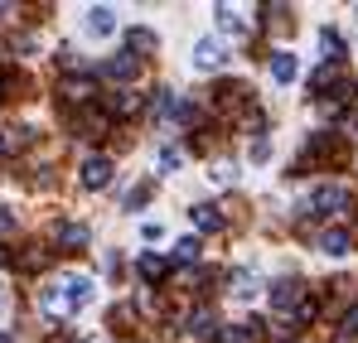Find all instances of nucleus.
<instances>
[{
	"label": "nucleus",
	"instance_id": "20",
	"mask_svg": "<svg viewBox=\"0 0 358 343\" xmlns=\"http://www.w3.org/2000/svg\"><path fill=\"white\" fill-rule=\"evenodd\" d=\"M320 44H324V54H329V58L344 54V44H339V34H334V29H324V34H320Z\"/></svg>",
	"mask_w": 358,
	"mask_h": 343
},
{
	"label": "nucleus",
	"instance_id": "15",
	"mask_svg": "<svg viewBox=\"0 0 358 343\" xmlns=\"http://www.w3.org/2000/svg\"><path fill=\"white\" fill-rule=\"evenodd\" d=\"M165 271H170V261H165V256H155V251H145V256H141V276H145V281H165Z\"/></svg>",
	"mask_w": 358,
	"mask_h": 343
},
{
	"label": "nucleus",
	"instance_id": "6",
	"mask_svg": "<svg viewBox=\"0 0 358 343\" xmlns=\"http://www.w3.org/2000/svg\"><path fill=\"white\" fill-rule=\"evenodd\" d=\"M136 73H141V63H136L131 54H117V58L102 63V78H112V82H131Z\"/></svg>",
	"mask_w": 358,
	"mask_h": 343
},
{
	"label": "nucleus",
	"instance_id": "1",
	"mask_svg": "<svg viewBox=\"0 0 358 343\" xmlns=\"http://www.w3.org/2000/svg\"><path fill=\"white\" fill-rule=\"evenodd\" d=\"M83 305H92V276H63V281L39 290V309H44L49 319H68V314H78Z\"/></svg>",
	"mask_w": 358,
	"mask_h": 343
},
{
	"label": "nucleus",
	"instance_id": "4",
	"mask_svg": "<svg viewBox=\"0 0 358 343\" xmlns=\"http://www.w3.org/2000/svg\"><path fill=\"white\" fill-rule=\"evenodd\" d=\"M83 29H87L92 39H107V34H117V10H107V5H92Z\"/></svg>",
	"mask_w": 358,
	"mask_h": 343
},
{
	"label": "nucleus",
	"instance_id": "18",
	"mask_svg": "<svg viewBox=\"0 0 358 343\" xmlns=\"http://www.w3.org/2000/svg\"><path fill=\"white\" fill-rule=\"evenodd\" d=\"M175 261H199V237H184V242H175Z\"/></svg>",
	"mask_w": 358,
	"mask_h": 343
},
{
	"label": "nucleus",
	"instance_id": "14",
	"mask_svg": "<svg viewBox=\"0 0 358 343\" xmlns=\"http://www.w3.org/2000/svg\"><path fill=\"white\" fill-rule=\"evenodd\" d=\"M126 44H131V58H136V54H155V44H160V39H155V29H131V34H126Z\"/></svg>",
	"mask_w": 358,
	"mask_h": 343
},
{
	"label": "nucleus",
	"instance_id": "23",
	"mask_svg": "<svg viewBox=\"0 0 358 343\" xmlns=\"http://www.w3.org/2000/svg\"><path fill=\"white\" fill-rule=\"evenodd\" d=\"M349 339H358V309L344 319V343H349Z\"/></svg>",
	"mask_w": 358,
	"mask_h": 343
},
{
	"label": "nucleus",
	"instance_id": "17",
	"mask_svg": "<svg viewBox=\"0 0 358 343\" xmlns=\"http://www.w3.org/2000/svg\"><path fill=\"white\" fill-rule=\"evenodd\" d=\"M218 24H223L228 34H242V29H247V24H242V15L233 10V5H218Z\"/></svg>",
	"mask_w": 358,
	"mask_h": 343
},
{
	"label": "nucleus",
	"instance_id": "11",
	"mask_svg": "<svg viewBox=\"0 0 358 343\" xmlns=\"http://www.w3.org/2000/svg\"><path fill=\"white\" fill-rule=\"evenodd\" d=\"M189 218H194V228H199V232H218V228H223V213H218L213 203H194Z\"/></svg>",
	"mask_w": 358,
	"mask_h": 343
},
{
	"label": "nucleus",
	"instance_id": "7",
	"mask_svg": "<svg viewBox=\"0 0 358 343\" xmlns=\"http://www.w3.org/2000/svg\"><path fill=\"white\" fill-rule=\"evenodd\" d=\"M349 247H354L349 228H324V232H320V251H324V256H344Z\"/></svg>",
	"mask_w": 358,
	"mask_h": 343
},
{
	"label": "nucleus",
	"instance_id": "5",
	"mask_svg": "<svg viewBox=\"0 0 358 343\" xmlns=\"http://www.w3.org/2000/svg\"><path fill=\"white\" fill-rule=\"evenodd\" d=\"M271 305H276V309H300V305H305L300 281H276V286H271Z\"/></svg>",
	"mask_w": 358,
	"mask_h": 343
},
{
	"label": "nucleus",
	"instance_id": "22",
	"mask_svg": "<svg viewBox=\"0 0 358 343\" xmlns=\"http://www.w3.org/2000/svg\"><path fill=\"white\" fill-rule=\"evenodd\" d=\"M160 170H179V150H160Z\"/></svg>",
	"mask_w": 358,
	"mask_h": 343
},
{
	"label": "nucleus",
	"instance_id": "24",
	"mask_svg": "<svg viewBox=\"0 0 358 343\" xmlns=\"http://www.w3.org/2000/svg\"><path fill=\"white\" fill-rule=\"evenodd\" d=\"M15 228V218H10V208H0V232H10Z\"/></svg>",
	"mask_w": 358,
	"mask_h": 343
},
{
	"label": "nucleus",
	"instance_id": "25",
	"mask_svg": "<svg viewBox=\"0 0 358 343\" xmlns=\"http://www.w3.org/2000/svg\"><path fill=\"white\" fill-rule=\"evenodd\" d=\"M5 150H10V140H5V136H0V155H5Z\"/></svg>",
	"mask_w": 358,
	"mask_h": 343
},
{
	"label": "nucleus",
	"instance_id": "26",
	"mask_svg": "<svg viewBox=\"0 0 358 343\" xmlns=\"http://www.w3.org/2000/svg\"><path fill=\"white\" fill-rule=\"evenodd\" d=\"M0 266H5V247H0Z\"/></svg>",
	"mask_w": 358,
	"mask_h": 343
},
{
	"label": "nucleus",
	"instance_id": "13",
	"mask_svg": "<svg viewBox=\"0 0 358 343\" xmlns=\"http://www.w3.org/2000/svg\"><path fill=\"white\" fill-rule=\"evenodd\" d=\"M271 78L276 82H296V54H286V49L271 54Z\"/></svg>",
	"mask_w": 358,
	"mask_h": 343
},
{
	"label": "nucleus",
	"instance_id": "19",
	"mask_svg": "<svg viewBox=\"0 0 358 343\" xmlns=\"http://www.w3.org/2000/svg\"><path fill=\"white\" fill-rule=\"evenodd\" d=\"M136 107H141L136 92H117V97H112V112H136Z\"/></svg>",
	"mask_w": 358,
	"mask_h": 343
},
{
	"label": "nucleus",
	"instance_id": "27",
	"mask_svg": "<svg viewBox=\"0 0 358 343\" xmlns=\"http://www.w3.org/2000/svg\"><path fill=\"white\" fill-rule=\"evenodd\" d=\"M0 343H15V339H5V334H0Z\"/></svg>",
	"mask_w": 358,
	"mask_h": 343
},
{
	"label": "nucleus",
	"instance_id": "21",
	"mask_svg": "<svg viewBox=\"0 0 358 343\" xmlns=\"http://www.w3.org/2000/svg\"><path fill=\"white\" fill-rule=\"evenodd\" d=\"M252 286H257V281H252L247 271H242V276H233V295H252Z\"/></svg>",
	"mask_w": 358,
	"mask_h": 343
},
{
	"label": "nucleus",
	"instance_id": "2",
	"mask_svg": "<svg viewBox=\"0 0 358 343\" xmlns=\"http://www.w3.org/2000/svg\"><path fill=\"white\" fill-rule=\"evenodd\" d=\"M344 208H349V194H344L339 184H324V189L310 194V213H320V218H334V213H344Z\"/></svg>",
	"mask_w": 358,
	"mask_h": 343
},
{
	"label": "nucleus",
	"instance_id": "8",
	"mask_svg": "<svg viewBox=\"0 0 358 343\" xmlns=\"http://www.w3.org/2000/svg\"><path fill=\"white\" fill-rule=\"evenodd\" d=\"M218 343H262V324H257V319L228 324V329H218Z\"/></svg>",
	"mask_w": 358,
	"mask_h": 343
},
{
	"label": "nucleus",
	"instance_id": "16",
	"mask_svg": "<svg viewBox=\"0 0 358 343\" xmlns=\"http://www.w3.org/2000/svg\"><path fill=\"white\" fill-rule=\"evenodd\" d=\"M63 97L78 102V107H87V102H92V82H87V78H83V82H63Z\"/></svg>",
	"mask_w": 358,
	"mask_h": 343
},
{
	"label": "nucleus",
	"instance_id": "10",
	"mask_svg": "<svg viewBox=\"0 0 358 343\" xmlns=\"http://www.w3.org/2000/svg\"><path fill=\"white\" fill-rule=\"evenodd\" d=\"M189 334L194 339H218V314L213 309H194L189 314Z\"/></svg>",
	"mask_w": 358,
	"mask_h": 343
},
{
	"label": "nucleus",
	"instance_id": "12",
	"mask_svg": "<svg viewBox=\"0 0 358 343\" xmlns=\"http://www.w3.org/2000/svg\"><path fill=\"white\" fill-rule=\"evenodd\" d=\"M59 247H63V251L87 247V228H83V223H63V228H59Z\"/></svg>",
	"mask_w": 358,
	"mask_h": 343
},
{
	"label": "nucleus",
	"instance_id": "9",
	"mask_svg": "<svg viewBox=\"0 0 358 343\" xmlns=\"http://www.w3.org/2000/svg\"><path fill=\"white\" fill-rule=\"evenodd\" d=\"M107 179H112V160H107V155H92V160L83 165V184H87V189H107Z\"/></svg>",
	"mask_w": 358,
	"mask_h": 343
},
{
	"label": "nucleus",
	"instance_id": "28",
	"mask_svg": "<svg viewBox=\"0 0 358 343\" xmlns=\"http://www.w3.org/2000/svg\"><path fill=\"white\" fill-rule=\"evenodd\" d=\"M49 343H68V339H49Z\"/></svg>",
	"mask_w": 358,
	"mask_h": 343
},
{
	"label": "nucleus",
	"instance_id": "3",
	"mask_svg": "<svg viewBox=\"0 0 358 343\" xmlns=\"http://www.w3.org/2000/svg\"><path fill=\"white\" fill-rule=\"evenodd\" d=\"M194 68H199V73H218V68H223V44H218V39H199V44H194Z\"/></svg>",
	"mask_w": 358,
	"mask_h": 343
}]
</instances>
